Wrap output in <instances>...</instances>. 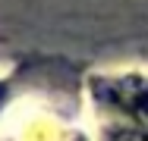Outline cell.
<instances>
[{
    "label": "cell",
    "instance_id": "1",
    "mask_svg": "<svg viewBox=\"0 0 148 141\" xmlns=\"http://www.w3.org/2000/svg\"><path fill=\"white\" fill-rule=\"evenodd\" d=\"M126 107H129V110H136L139 116H148V88H139V91L126 100Z\"/></svg>",
    "mask_w": 148,
    "mask_h": 141
},
{
    "label": "cell",
    "instance_id": "2",
    "mask_svg": "<svg viewBox=\"0 0 148 141\" xmlns=\"http://www.w3.org/2000/svg\"><path fill=\"white\" fill-rule=\"evenodd\" d=\"M110 141H148V132H117Z\"/></svg>",
    "mask_w": 148,
    "mask_h": 141
},
{
    "label": "cell",
    "instance_id": "3",
    "mask_svg": "<svg viewBox=\"0 0 148 141\" xmlns=\"http://www.w3.org/2000/svg\"><path fill=\"white\" fill-rule=\"evenodd\" d=\"M0 100H3V85H0Z\"/></svg>",
    "mask_w": 148,
    "mask_h": 141
}]
</instances>
